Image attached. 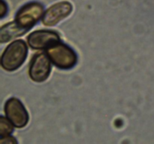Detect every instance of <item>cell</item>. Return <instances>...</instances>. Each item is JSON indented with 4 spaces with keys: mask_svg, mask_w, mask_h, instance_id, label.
Wrapping results in <instances>:
<instances>
[{
    "mask_svg": "<svg viewBox=\"0 0 154 144\" xmlns=\"http://www.w3.org/2000/svg\"><path fill=\"white\" fill-rule=\"evenodd\" d=\"M28 53V48L23 40L11 42L6 47L1 56V65L7 71H14L24 63Z\"/></svg>",
    "mask_w": 154,
    "mask_h": 144,
    "instance_id": "cell-1",
    "label": "cell"
},
{
    "mask_svg": "<svg viewBox=\"0 0 154 144\" xmlns=\"http://www.w3.org/2000/svg\"><path fill=\"white\" fill-rule=\"evenodd\" d=\"M46 53L53 64L60 69L72 68L78 62L76 52L70 46L61 42L47 48Z\"/></svg>",
    "mask_w": 154,
    "mask_h": 144,
    "instance_id": "cell-2",
    "label": "cell"
},
{
    "mask_svg": "<svg viewBox=\"0 0 154 144\" xmlns=\"http://www.w3.org/2000/svg\"><path fill=\"white\" fill-rule=\"evenodd\" d=\"M44 16V6L36 2L27 3L19 9L15 16L14 22L26 32L32 28Z\"/></svg>",
    "mask_w": 154,
    "mask_h": 144,
    "instance_id": "cell-3",
    "label": "cell"
},
{
    "mask_svg": "<svg viewBox=\"0 0 154 144\" xmlns=\"http://www.w3.org/2000/svg\"><path fill=\"white\" fill-rule=\"evenodd\" d=\"M51 59L47 54L38 52L33 56L29 64V74L32 80L42 82L46 80L51 74Z\"/></svg>",
    "mask_w": 154,
    "mask_h": 144,
    "instance_id": "cell-4",
    "label": "cell"
},
{
    "mask_svg": "<svg viewBox=\"0 0 154 144\" xmlns=\"http://www.w3.org/2000/svg\"><path fill=\"white\" fill-rule=\"evenodd\" d=\"M6 117L17 128L25 127L29 122V114L25 106L19 99L11 98L6 101L5 105Z\"/></svg>",
    "mask_w": 154,
    "mask_h": 144,
    "instance_id": "cell-5",
    "label": "cell"
},
{
    "mask_svg": "<svg viewBox=\"0 0 154 144\" xmlns=\"http://www.w3.org/2000/svg\"><path fill=\"white\" fill-rule=\"evenodd\" d=\"M72 4L63 1L51 5L44 14L42 22L46 26H54L70 15L72 11Z\"/></svg>",
    "mask_w": 154,
    "mask_h": 144,
    "instance_id": "cell-6",
    "label": "cell"
},
{
    "mask_svg": "<svg viewBox=\"0 0 154 144\" xmlns=\"http://www.w3.org/2000/svg\"><path fill=\"white\" fill-rule=\"evenodd\" d=\"M60 34L51 30H38L27 38L28 44L33 50H43L60 42Z\"/></svg>",
    "mask_w": 154,
    "mask_h": 144,
    "instance_id": "cell-7",
    "label": "cell"
},
{
    "mask_svg": "<svg viewBox=\"0 0 154 144\" xmlns=\"http://www.w3.org/2000/svg\"><path fill=\"white\" fill-rule=\"evenodd\" d=\"M26 33L23 30L19 28L17 25L15 23L14 21L5 24L2 26L1 28V32H0V40L1 43H6L12 39H14L19 36L23 35Z\"/></svg>",
    "mask_w": 154,
    "mask_h": 144,
    "instance_id": "cell-8",
    "label": "cell"
},
{
    "mask_svg": "<svg viewBox=\"0 0 154 144\" xmlns=\"http://www.w3.org/2000/svg\"><path fill=\"white\" fill-rule=\"evenodd\" d=\"M14 124L11 122L8 118L4 116L0 117V136L1 137L8 136L14 130Z\"/></svg>",
    "mask_w": 154,
    "mask_h": 144,
    "instance_id": "cell-9",
    "label": "cell"
},
{
    "mask_svg": "<svg viewBox=\"0 0 154 144\" xmlns=\"http://www.w3.org/2000/svg\"><path fill=\"white\" fill-rule=\"evenodd\" d=\"M17 141L15 140V138L13 136H9V135L1 137V140H0V143L2 144H12L17 143Z\"/></svg>",
    "mask_w": 154,
    "mask_h": 144,
    "instance_id": "cell-10",
    "label": "cell"
},
{
    "mask_svg": "<svg viewBox=\"0 0 154 144\" xmlns=\"http://www.w3.org/2000/svg\"><path fill=\"white\" fill-rule=\"evenodd\" d=\"M6 13H7V5H6V3L5 2L4 0H1L0 1V16H1V18L4 17Z\"/></svg>",
    "mask_w": 154,
    "mask_h": 144,
    "instance_id": "cell-11",
    "label": "cell"
}]
</instances>
